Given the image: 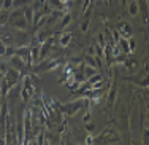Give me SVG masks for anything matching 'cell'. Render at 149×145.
<instances>
[{
	"mask_svg": "<svg viewBox=\"0 0 149 145\" xmlns=\"http://www.w3.org/2000/svg\"><path fill=\"white\" fill-rule=\"evenodd\" d=\"M3 78L8 81L10 86H13L15 83H17V81H19V78H21V72H19V70H16V69H13V67H8V70L5 72Z\"/></svg>",
	"mask_w": 149,
	"mask_h": 145,
	"instance_id": "cell-1",
	"label": "cell"
},
{
	"mask_svg": "<svg viewBox=\"0 0 149 145\" xmlns=\"http://www.w3.org/2000/svg\"><path fill=\"white\" fill-rule=\"evenodd\" d=\"M10 64L13 65V69L19 70V72H22L24 67H26V62H24V61H22V59H21L17 54H13L11 58H10Z\"/></svg>",
	"mask_w": 149,
	"mask_h": 145,
	"instance_id": "cell-2",
	"label": "cell"
},
{
	"mask_svg": "<svg viewBox=\"0 0 149 145\" xmlns=\"http://www.w3.org/2000/svg\"><path fill=\"white\" fill-rule=\"evenodd\" d=\"M30 59H32V64H37L40 62V46L38 45H33L30 49Z\"/></svg>",
	"mask_w": 149,
	"mask_h": 145,
	"instance_id": "cell-3",
	"label": "cell"
},
{
	"mask_svg": "<svg viewBox=\"0 0 149 145\" xmlns=\"http://www.w3.org/2000/svg\"><path fill=\"white\" fill-rule=\"evenodd\" d=\"M32 84H30V81L27 80V83L24 84V88H22V99H24V102H27L29 99L32 97Z\"/></svg>",
	"mask_w": 149,
	"mask_h": 145,
	"instance_id": "cell-4",
	"label": "cell"
},
{
	"mask_svg": "<svg viewBox=\"0 0 149 145\" xmlns=\"http://www.w3.org/2000/svg\"><path fill=\"white\" fill-rule=\"evenodd\" d=\"M59 18H62V11H52L51 15H48V19H46V23H48V26H51V24L57 23Z\"/></svg>",
	"mask_w": 149,
	"mask_h": 145,
	"instance_id": "cell-5",
	"label": "cell"
},
{
	"mask_svg": "<svg viewBox=\"0 0 149 145\" xmlns=\"http://www.w3.org/2000/svg\"><path fill=\"white\" fill-rule=\"evenodd\" d=\"M24 18H26L27 24H32V21H33V8L32 6H26L24 8Z\"/></svg>",
	"mask_w": 149,
	"mask_h": 145,
	"instance_id": "cell-6",
	"label": "cell"
},
{
	"mask_svg": "<svg viewBox=\"0 0 149 145\" xmlns=\"http://www.w3.org/2000/svg\"><path fill=\"white\" fill-rule=\"evenodd\" d=\"M8 18H10V13L6 10H0V26L8 23Z\"/></svg>",
	"mask_w": 149,
	"mask_h": 145,
	"instance_id": "cell-7",
	"label": "cell"
},
{
	"mask_svg": "<svg viewBox=\"0 0 149 145\" xmlns=\"http://www.w3.org/2000/svg\"><path fill=\"white\" fill-rule=\"evenodd\" d=\"M70 40H72V34H63L62 37H60V45H62V46H65V45H68L70 43Z\"/></svg>",
	"mask_w": 149,
	"mask_h": 145,
	"instance_id": "cell-8",
	"label": "cell"
},
{
	"mask_svg": "<svg viewBox=\"0 0 149 145\" xmlns=\"http://www.w3.org/2000/svg\"><path fill=\"white\" fill-rule=\"evenodd\" d=\"M120 34H122L124 37H127V35H132V26H130V24H124V27L120 29Z\"/></svg>",
	"mask_w": 149,
	"mask_h": 145,
	"instance_id": "cell-9",
	"label": "cell"
},
{
	"mask_svg": "<svg viewBox=\"0 0 149 145\" xmlns=\"http://www.w3.org/2000/svg\"><path fill=\"white\" fill-rule=\"evenodd\" d=\"M29 2H32V0H13V6L15 8H21V6H26Z\"/></svg>",
	"mask_w": 149,
	"mask_h": 145,
	"instance_id": "cell-10",
	"label": "cell"
},
{
	"mask_svg": "<svg viewBox=\"0 0 149 145\" xmlns=\"http://www.w3.org/2000/svg\"><path fill=\"white\" fill-rule=\"evenodd\" d=\"M129 13H130L132 16H136V13H138V5H136V2H132V3H130Z\"/></svg>",
	"mask_w": 149,
	"mask_h": 145,
	"instance_id": "cell-11",
	"label": "cell"
},
{
	"mask_svg": "<svg viewBox=\"0 0 149 145\" xmlns=\"http://www.w3.org/2000/svg\"><path fill=\"white\" fill-rule=\"evenodd\" d=\"M11 6H13V0H3L2 2V10H6V11H8Z\"/></svg>",
	"mask_w": 149,
	"mask_h": 145,
	"instance_id": "cell-12",
	"label": "cell"
},
{
	"mask_svg": "<svg viewBox=\"0 0 149 145\" xmlns=\"http://www.w3.org/2000/svg\"><path fill=\"white\" fill-rule=\"evenodd\" d=\"M70 21H72V18H70V15H65L62 18V21H60V24H59V27H65L67 24L70 23Z\"/></svg>",
	"mask_w": 149,
	"mask_h": 145,
	"instance_id": "cell-13",
	"label": "cell"
},
{
	"mask_svg": "<svg viewBox=\"0 0 149 145\" xmlns=\"http://www.w3.org/2000/svg\"><path fill=\"white\" fill-rule=\"evenodd\" d=\"M86 62H87V64H91V67H97V62H95L94 58H92V54L86 56Z\"/></svg>",
	"mask_w": 149,
	"mask_h": 145,
	"instance_id": "cell-14",
	"label": "cell"
},
{
	"mask_svg": "<svg viewBox=\"0 0 149 145\" xmlns=\"http://www.w3.org/2000/svg\"><path fill=\"white\" fill-rule=\"evenodd\" d=\"M13 53H15V48H13V46H6V49H5V54H3V56H6V58H11V56H13Z\"/></svg>",
	"mask_w": 149,
	"mask_h": 145,
	"instance_id": "cell-15",
	"label": "cell"
},
{
	"mask_svg": "<svg viewBox=\"0 0 149 145\" xmlns=\"http://www.w3.org/2000/svg\"><path fill=\"white\" fill-rule=\"evenodd\" d=\"M84 70H86V75H87V77H92V75L95 73V69H94V67H89V65H87Z\"/></svg>",
	"mask_w": 149,
	"mask_h": 145,
	"instance_id": "cell-16",
	"label": "cell"
},
{
	"mask_svg": "<svg viewBox=\"0 0 149 145\" xmlns=\"http://www.w3.org/2000/svg\"><path fill=\"white\" fill-rule=\"evenodd\" d=\"M6 70H8V64H6V62H2V61H0V72H2L3 75H5Z\"/></svg>",
	"mask_w": 149,
	"mask_h": 145,
	"instance_id": "cell-17",
	"label": "cell"
},
{
	"mask_svg": "<svg viewBox=\"0 0 149 145\" xmlns=\"http://www.w3.org/2000/svg\"><path fill=\"white\" fill-rule=\"evenodd\" d=\"M87 26H89V18H86V21L83 23V26H81V30H83V32H86V30H87Z\"/></svg>",
	"mask_w": 149,
	"mask_h": 145,
	"instance_id": "cell-18",
	"label": "cell"
},
{
	"mask_svg": "<svg viewBox=\"0 0 149 145\" xmlns=\"http://www.w3.org/2000/svg\"><path fill=\"white\" fill-rule=\"evenodd\" d=\"M5 49H6V45L5 43H0V56L5 54Z\"/></svg>",
	"mask_w": 149,
	"mask_h": 145,
	"instance_id": "cell-19",
	"label": "cell"
},
{
	"mask_svg": "<svg viewBox=\"0 0 149 145\" xmlns=\"http://www.w3.org/2000/svg\"><path fill=\"white\" fill-rule=\"evenodd\" d=\"M114 93L116 91H111V94H109V104H113V101H114Z\"/></svg>",
	"mask_w": 149,
	"mask_h": 145,
	"instance_id": "cell-20",
	"label": "cell"
},
{
	"mask_svg": "<svg viewBox=\"0 0 149 145\" xmlns=\"http://www.w3.org/2000/svg\"><path fill=\"white\" fill-rule=\"evenodd\" d=\"M135 49V40H130V49L129 51H133Z\"/></svg>",
	"mask_w": 149,
	"mask_h": 145,
	"instance_id": "cell-21",
	"label": "cell"
},
{
	"mask_svg": "<svg viewBox=\"0 0 149 145\" xmlns=\"http://www.w3.org/2000/svg\"><path fill=\"white\" fill-rule=\"evenodd\" d=\"M89 118H91V115H89V113H86V116H84V123L89 121Z\"/></svg>",
	"mask_w": 149,
	"mask_h": 145,
	"instance_id": "cell-22",
	"label": "cell"
},
{
	"mask_svg": "<svg viewBox=\"0 0 149 145\" xmlns=\"http://www.w3.org/2000/svg\"><path fill=\"white\" fill-rule=\"evenodd\" d=\"M86 128L89 131H92V129H94V125H92V123H91V125H86Z\"/></svg>",
	"mask_w": 149,
	"mask_h": 145,
	"instance_id": "cell-23",
	"label": "cell"
},
{
	"mask_svg": "<svg viewBox=\"0 0 149 145\" xmlns=\"http://www.w3.org/2000/svg\"><path fill=\"white\" fill-rule=\"evenodd\" d=\"M2 78H3V73H2V72H0V80H2Z\"/></svg>",
	"mask_w": 149,
	"mask_h": 145,
	"instance_id": "cell-24",
	"label": "cell"
},
{
	"mask_svg": "<svg viewBox=\"0 0 149 145\" xmlns=\"http://www.w3.org/2000/svg\"><path fill=\"white\" fill-rule=\"evenodd\" d=\"M0 112H2V104H0Z\"/></svg>",
	"mask_w": 149,
	"mask_h": 145,
	"instance_id": "cell-25",
	"label": "cell"
},
{
	"mask_svg": "<svg viewBox=\"0 0 149 145\" xmlns=\"http://www.w3.org/2000/svg\"><path fill=\"white\" fill-rule=\"evenodd\" d=\"M122 2H124V5H125V0H122Z\"/></svg>",
	"mask_w": 149,
	"mask_h": 145,
	"instance_id": "cell-26",
	"label": "cell"
}]
</instances>
